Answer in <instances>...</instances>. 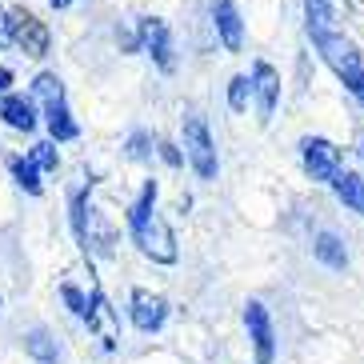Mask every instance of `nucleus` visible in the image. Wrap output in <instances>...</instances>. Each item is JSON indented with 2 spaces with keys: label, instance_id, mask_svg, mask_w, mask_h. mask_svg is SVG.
<instances>
[{
  "label": "nucleus",
  "instance_id": "nucleus-4",
  "mask_svg": "<svg viewBox=\"0 0 364 364\" xmlns=\"http://www.w3.org/2000/svg\"><path fill=\"white\" fill-rule=\"evenodd\" d=\"M9 21H12V41L21 44V53L41 60L48 53V41H53L48 28H44V21H36L28 9H9Z\"/></svg>",
  "mask_w": 364,
  "mask_h": 364
},
{
  "label": "nucleus",
  "instance_id": "nucleus-15",
  "mask_svg": "<svg viewBox=\"0 0 364 364\" xmlns=\"http://www.w3.org/2000/svg\"><path fill=\"white\" fill-rule=\"evenodd\" d=\"M312 252H316V260H321V264H328V268H348V252H344L341 236L321 232L316 240H312Z\"/></svg>",
  "mask_w": 364,
  "mask_h": 364
},
{
  "label": "nucleus",
  "instance_id": "nucleus-11",
  "mask_svg": "<svg viewBox=\"0 0 364 364\" xmlns=\"http://www.w3.org/2000/svg\"><path fill=\"white\" fill-rule=\"evenodd\" d=\"M0 120L9 124V129H21V132H33L36 129V108L28 97H12L4 92L0 97Z\"/></svg>",
  "mask_w": 364,
  "mask_h": 364
},
{
  "label": "nucleus",
  "instance_id": "nucleus-24",
  "mask_svg": "<svg viewBox=\"0 0 364 364\" xmlns=\"http://www.w3.org/2000/svg\"><path fill=\"white\" fill-rule=\"evenodd\" d=\"M129 156L132 161H144V156H149V136H144V132H136V136L129 140Z\"/></svg>",
  "mask_w": 364,
  "mask_h": 364
},
{
  "label": "nucleus",
  "instance_id": "nucleus-10",
  "mask_svg": "<svg viewBox=\"0 0 364 364\" xmlns=\"http://www.w3.org/2000/svg\"><path fill=\"white\" fill-rule=\"evenodd\" d=\"M213 21H216V33H220L228 53H240V44H245V24H240V12H236L232 0H216Z\"/></svg>",
  "mask_w": 364,
  "mask_h": 364
},
{
  "label": "nucleus",
  "instance_id": "nucleus-1",
  "mask_svg": "<svg viewBox=\"0 0 364 364\" xmlns=\"http://www.w3.org/2000/svg\"><path fill=\"white\" fill-rule=\"evenodd\" d=\"M129 225H132V240L140 245L144 257L161 260V264H172V260H176V240H172V228L164 225V216L144 213V216H136V220H129Z\"/></svg>",
  "mask_w": 364,
  "mask_h": 364
},
{
  "label": "nucleus",
  "instance_id": "nucleus-20",
  "mask_svg": "<svg viewBox=\"0 0 364 364\" xmlns=\"http://www.w3.org/2000/svg\"><path fill=\"white\" fill-rule=\"evenodd\" d=\"M248 92H252V80L248 76H232L228 80V105H232V112H245L248 108Z\"/></svg>",
  "mask_w": 364,
  "mask_h": 364
},
{
  "label": "nucleus",
  "instance_id": "nucleus-27",
  "mask_svg": "<svg viewBox=\"0 0 364 364\" xmlns=\"http://www.w3.org/2000/svg\"><path fill=\"white\" fill-rule=\"evenodd\" d=\"M9 85H12V73L9 68H0V92H9Z\"/></svg>",
  "mask_w": 364,
  "mask_h": 364
},
{
  "label": "nucleus",
  "instance_id": "nucleus-6",
  "mask_svg": "<svg viewBox=\"0 0 364 364\" xmlns=\"http://www.w3.org/2000/svg\"><path fill=\"white\" fill-rule=\"evenodd\" d=\"M129 312H132V324H136L140 332H156L164 324V316H168V304H164V296H156V292L136 289Z\"/></svg>",
  "mask_w": 364,
  "mask_h": 364
},
{
  "label": "nucleus",
  "instance_id": "nucleus-28",
  "mask_svg": "<svg viewBox=\"0 0 364 364\" xmlns=\"http://www.w3.org/2000/svg\"><path fill=\"white\" fill-rule=\"evenodd\" d=\"M48 4H53V9H68V4H73V0H48Z\"/></svg>",
  "mask_w": 364,
  "mask_h": 364
},
{
  "label": "nucleus",
  "instance_id": "nucleus-7",
  "mask_svg": "<svg viewBox=\"0 0 364 364\" xmlns=\"http://www.w3.org/2000/svg\"><path fill=\"white\" fill-rule=\"evenodd\" d=\"M316 48H321L324 60L336 68V76H341V80L348 73H356V68H360V53H356V44L344 41V36H336V33H328L324 41H316Z\"/></svg>",
  "mask_w": 364,
  "mask_h": 364
},
{
  "label": "nucleus",
  "instance_id": "nucleus-13",
  "mask_svg": "<svg viewBox=\"0 0 364 364\" xmlns=\"http://www.w3.org/2000/svg\"><path fill=\"white\" fill-rule=\"evenodd\" d=\"M332 188H336V200L344 204V208H353V213L364 216V181L356 176V172H336V181H332Z\"/></svg>",
  "mask_w": 364,
  "mask_h": 364
},
{
  "label": "nucleus",
  "instance_id": "nucleus-14",
  "mask_svg": "<svg viewBox=\"0 0 364 364\" xmlns=\"http://www.w3.org/2000/svg\"><path fill=\"white\" fill-rule=\"evenodd\" d=\"M304 21L312 41H324L332 33V0H304Z\"/></svg>",
  "mask_w": 364,
  "mask_h": 364
},
{
  "label": "nucleus",
  "instance_id": "nucleus-12",
  "mask_svg": "<svg viewBox=\"0 0 364 364\" xmlns=\"http://www.w3.org/2000/svg\"><path fill=\"white\" fill-rule=\"evenodd\" d=\"M88 328H100V336H105V348H117V316H112V309H108L105 292H92V300H88Z\"/></svg>",
  "mask_w": 364,
  "mask_h": 364
},
{
  "label": "nucleus",
  "instance_id": "nucleus-18",
  "mask_svg": "<svg viewBox=\"0 0 364 364\" xmlns=\"http://www.w3.org/2000/svg\"><path fill=\"white\" fill-rule=\"evenodd\" d=\"M24 353L33 356V360H41V364H56V341L44 328H33L28 336H24Z\"/></svg>",
  "mask_w": 364,
  "mask_h": 364
},
{
  "label": "nucleus",
  "instance_id": "nucleus-9",
  "mask_svg": "<svg viewBox=\"0 0 364 364\" xmlns=\"http://www.w3.org/2000/svg\"><path fill=\"white\" fill-rule=\"evenodd\" d=\"M252 92H257V105H260V120H268L277 112L280 76H277V68L264 65V60H257V68H252Z\"/></svg>",
  "mask_w": 364,
  "mask_h": 364
},
{
  "label": "nucleus",
  "instance_id": "nucleus-25",
  "mask_svg": "<svg viewBox=\"0 0 364 364\" xmlns=\"http://www.w3.org/2000/svg\"><path fill=\"white\" fill-rule=\"evenodd\" d=\"M156 149H161V156L172 164V168H176V164H184V156H181V149H176V144H168V140H161Z\"/></svg>",
  "mask_w": 364,
  "mask_h": 364
},
{
  "label": "nucleus",
  "instance_id": "nucleus-17",
  "mask_svg": "<svg viewBox=\"0 0 364 364\" xmlns=\"http://www.w3.org/2000/svg\"><path fill=\"white\" fill-rule=\"evenodd\" d=\"M44 117H48V132H53V140H73L76 132H80L65 100H60V105H53V108H44Z\"/></svg>",
  "mask_w": 364,
  "mask_h": 364
},
{
  "label": "nucleus",
  "instance_id": "nucleus-23",
  "mask_svg": "<svg viewBox=\"0 0 364 364\" xmlns=\"http://www.w3.org/2000/svg\"><path fill=\"white\" fill-rule=\"evenodd\" d=\"M344 88H348V92H353V97L364 105V68H356V73L344 76Z\"/></svg>",
  "mask_w": 364,
  "mask_h": 364
},
{
  "label": "nucleus",
  "instance_id": "nucleus-22",
  "mask_svg": "<svg viewBox=\"0 0 364 364\" xmlns=\"http://www.w3.org/2000/svg\"><path fill=\"white\" fill-rule=\"evenodd\" d=\"M60 296H65V304L76 312V316H80V321H85V316H88V300H85V292L73 289V284H65V289H60Z\"/></svg>",
  "mask_w": 364,
  "mask_h": 364
},
{
  "label": "nucleus",
  "instance_id": "nucleus-26",
  "mask_svg": "<svg viewBox=\"0 0 364 364\" xmlns=\"http://www.w3.org/2000/svg\"><path fill=\"white\" fill-rule=\"evenodd\" d=\"M4 44H12V21H9V12L0 9V48Z\"/></svg>",
  "mask_w": 364,
  "mask_h": 364
},
{
  "label": "nucleus",
  "instance_id": "nucleus-2",
  "mask_svg": "<svg viewBox=\"0 0 364 364\" xmlns=\"http://www.w3.org/2000/svg\"><path fill=\"white\" fill-rule=\"evenodd\" d=\"M184 156H188V164L196 168L200 181H213L216 176V144L200 117H184Z\"/></svg>",
  "mask_w": 364,
  "mask_h": 364
},
{
  "label": "nucleus",
  "instance_id": "nucleus-16",
  "mask_svg": "<svg viewBox=\"0 0 364 364\" xmlns=\"http://www.w3.org/2000/svg\"><path fill=\"white\" fill-rule=\"evenodd\" d=\"M9 168L12 176H16V184H21L28 196H41V164L33 161V156H9Z\"/></svg>",
  "mask_w": 364,
  "mask_h": 364
},
{
  "label": "nucleus",
  "instance_id": "nucleus-5",
  "mask_svg": "<svg viewBox=\"0 0 364 364\" xmlns=\"http://www.w3.org/2000/svg\"><path fill=\"white\" fill-rule=\"evenodd\" d=\"M245 324H248V341H252V353L260 364H268L277 356V336H272V321H268V309L260 300H248L245 309Z\"/></svg>",
  "mask_w": 364,
  "mask_h": 364
},
{
  "label": "nucleus",
  "instance_id": "nucleus-3",
  "mask_svg": "<svg viewBox=\"0 0 364 364\" xmlns=\"http://www.w3.org/2000/svg\"><path fill=\"white\" fill-rule=\"evenodd\" d=\"M300 156H304V172L312 181L321 184H332L336 172H341V149L324 136H304L300 140Z\"/></svg>",
  "mask_w": 364,
  "mask_h": 364
},
{
  "label": "nucleus",
  "instance_id": "nucleus-21",
  "mask_svg": "<svg viewBox=\"0 0 364 364\" xmlns=\"http://www.w3.org/2000/svg\"><path fill=\"white\" fill-rule=\"evenodd\" d=\"M36 164H41V172H56V164H60V156H56V144H33V152H28Z\"/></svg>",
  "mask_w": 364,
  "mask_h": 364
},
{
  "label": "nucleus",
  "instance_id": "nucleus-19",
  "mask_svg": "<svg viewBox=\"0 0 364 364\" xmlns=\"http://www.w3.org/2000/svg\"><path fill=\"white\" fill-rule=\"evenodd\" d=\"M33 97L41 100L44 108L60 105V100H65V85H60V76H56V73H41L33 80Z\"/></svg>",
  "mask_w": 364,
  "mask_h": 364
},
{
  "label": "nucleus",
  "instance_id": "nucleus-8",
  "mask_svg": "<svg viewBox=\"0 0 364 364\" xmlns=\"http://www.w3.org/2000/svg\"><path fill=\"white\" fill-rule=\"evenodd\" d=\"M140 44L149 48V56L164 68V73H172V41H168V28H164V21H156V16L140 21Z\"/></svg>",
  "mask_w": 364,
  "mask_h": 364
}]
</instances>
